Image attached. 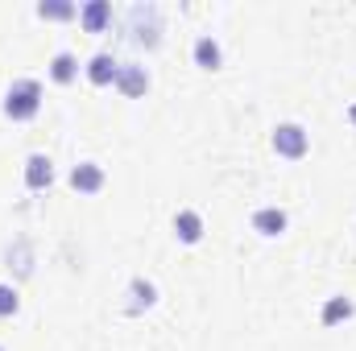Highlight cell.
<instances>
[{"instance_id": "1", "label": "cell", "mask_w": 356, "mask_h": 351, "mask_svg": "<svg viewBox=\"0 0 356 351\" xmlns=\"http://www.w3.org/2000/svg\"><path fill=\"white\" fill-rule=\"evenodd\" d=\"M42 112V83L38 79H13V87L4 91V116L25 124Z\"/></svg>"}, {"instance_id": "2", "label": "cell", "mask_w": 356, "mask_h": 351, "mask_svg": "<svg viewBox=\"0 0 356 351\" xmlns=\"http://www.w3.org/2000/svg\"><path fill=\"white\" fill-rule=\"evenodd\" d=\"M129 37L145 50L162 42V8L158 4H133L129 8Z\"/></svg>"}, {"instance_id": "3", "label": "cell", "mask_w": 356, "mask_h": 351, "mask_svg": "<svg viewBox=\"0 0 356 351\" xmlns=\"http://www.w3.org/2000/svg\"><path fill=\"white\" fill-rule=\"evenodd\" d=\"M269 145H273L277 157H286V162H302V157L311 153V132H307L298 120H282V124L273 128Z\"/></svg>"}, {"instance_id": "4", "label": "cell", "mask_w": 356, "mask_h": 351, "mask_svg": "<svg viewBox=\"0 0 356 351\" xmlns=\"http://www.w3.org/2000/svg\"><path fill=\"white\" fill-rule=\"evenodd\" d=\"M83 75H88L91 87H116V75H120V62H116V54H108V50H99V54H91L88 67H83Z\"/></svg>"}, {"instance_id": "5", "label": "cell", "mask_w": 356, "mask_h": 351, "mask_svg": "<svg viewBox=\"0 0 356 351\" xmlns=\"http://www.w3.org/2000/svg\"><path fill=\"white\" fill-rule=\"evenodd\" d=\"M191 58H195L199 71H220V67H224V46H220V37H216V33H199L195 46H191Z\"/></svg>"}, {"instance_id": "6", "label": "cell", "mask_w": 356, "mask_h": 351, "mask_svg": "<svg viewBox=\"0 0 356 351\" xmlns=\"http://www.w3.org/2000/svg\"><path fill=\"white\" fill-rule=\"evenodd\" d=\"M124 310L129 314H145V310H154L158 306V285L149 281V277H133L129 281V289H124Z\"/></svg>"}, {"instance_id": "7", "label": "cell", "mask_w": 356, "mask_h": 351, "mask_svg": "<svg viewBox=\"0 0 356 351\" xmlns=\"http://www.w3.org/2000/svg\"><path fill=\"white\" fill-rule=\"evenodd\" d=\"M116 91L129 95V99H141L149 91V71L141 62H120V75H116Z\"/></svg>"}, {"instance_id": "8", "label": "cell", "mask_w": 356, "mask_h": 351, "mask_svg": "<svg viewBox=\"0 0 356 351\" xmlns=\"http://www.w3.org/2000/svg\"><path fill=\"white\" fill-rule=\"evenodd\" d=\"M104 186H108V174L99 162H79L71 170V190H79V194H99Z\"/></svg>"}, {"instance_id": "9", "label": "cell", "mask_w": 356, "mask_h": 351, "mask_svg": "<svg viewBox=\"0 0 356 351\" xmlns=\"http://www.w3.org/2000/svg\"><path fill=\"white\" fill-rule=\"evenodd\" d=\"M21 178H25V186H29V190H50V182H54V162H50L46 153H29Z\"/></svg>"}, {"instance_id": "10", "label": "cell", "mask_w": 356, "mask_h": 351, "mask_svg": "<svg viewBox=\"0 0 356 351\" xmlns=\"http://www.w3.org/2000/svg\"><path fill=\"white\" fill-rule=\"evenodd\" d=\"M286 228H290V215H286L282 207L269 203V207H257V211H253V232H257V236L273 240V236H282Z\"/></svg>"}, {"instance_id": "11", "label": "cell", "mask_w": 356, "mask_h": 351, "mask_svg": "<svg viewBox=\"0 0 356 351\" xmlns=\"http://www.w3.org/2000/svg\"><path fill=\"white\" fill-rule=\"evenodd\" d=\"M203 232H207V223H203V215H199L195 207H182V211H175V236H178V244H199V240H203Z\"/></svg>"}, {"instance_id": "12", "label": "cell", "mask_w": 356, "mask_h": 351, "mask_svg": "<svg viewBox=\"0 0 356 351\" xmlns=\"http://www.w3.org/2000/svg\"><path fill=\"white\" fill-rule=\"evenodd\" d=\"M46 75H50V83H58V87H71V83L79 79V58H75L71 50H58V54L50 58Z\"/></svg>"}, {"instance_id": "13", "label": "cell", "mask_w": 356, "mask_h": 351, "mask_svg": "<svg viewBox=\"0 0 356 351\" xmlns=\"http://www.w3.org/2000/svg\"><path fill=\"white\" fill-rule=\"evenodd\" d=\"M79 25H83L88 33H104V29L112 25V4H108V0H88V4H79Z\"/></svg>"}, {"instance_id": "14", "label": "cell", "mask_w": 356, "mask_h": 351, "mask_svg": "<svg viewBox=\"0 0 356 351\" xmlns=\"http://www.w3.org/2000/svg\"><path fill=\"white\" fill-rule=\"evenodd\" d=\"M353 314H356V302H353V298H344V293H336V298H327V302H323L319 323H323V327H340V323H348Z\"/></svg>"}, {"instance_id": "15", "label": "cell", "mask_w": 356, "mask_h": 351, "mask_svg": "<svg viewBox=\"0 0 356 351\" xmlns=\"http://www.w3.org/2000/svg\"><path fill=\"white\" fill-rule=\"evenodd\" d=\"M38 17L42 21H79V4L75 0H42Z\"/></svg>"}, {"instance_id": "16", "label": "cell", "mask_w": 356, "mask_h": 351, "mask_svg": "<svg viewBox=\"0 0 356 351\" xmlns=\"http://www.w3.org/2000/svg\"><path fill=\"white\" fill-rule=\"evenodd\" d=\"M21 314V289L13 281H0V318H17Z\"/></svg>"}, {"instance_id": "17", "label": "cell", "mask_w": 356, "mask_h": 351, "mask_svg": "<svg viewBox=\"0 0 356 351\" xmlns=\"http://www.w3.org/2000/svg\"><path fill=\"white\" fill-rule=\"evenodd\" d=\"M33 273V257H29V244L17 240V277H29Z\"/></svg>"}, {"instance_id": "18", "label": "cell", "mask_w": 356, "mask_h": 351, "mask_svg": "<svg viewBox=\"0 0 356 351\" xmlns=\"http://www.w3.org/2000/svg\"><path fill=\"white\" fill-rule=\"evenodd\" d=\"M348 120H353V128H356V103H348Z\"/></svg>"}, {"instance_id": "19", "label": "cell", "mask_w": 356, "mask_h": 351, "mask_svg": "<svg viewBox=\"0 0 356 351\" xmlns=\"http://www.w3.org/2000/svg\"><path fill=\"white\" fill-rule=\"evenodd\" d=\"M0 351H4V343H0Z\"/></svg>"}]
</instances>
